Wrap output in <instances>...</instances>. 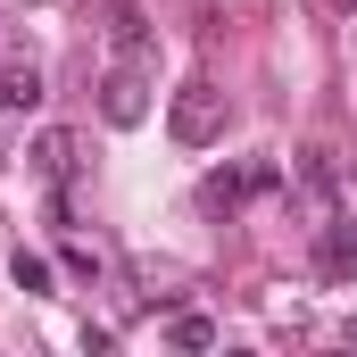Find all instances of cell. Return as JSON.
Masks as SVG:
<instances>
[{
	"label": "cell",
	"instance_id": "cell-8",
	"mask_svg": "<svg viewBox=\"0 0 357 357\" xmlns=\"http://www.w3.org/2000/svg\"><path fill=\"white\" fill-rule=\"evenodd\" d=\"M167 341H175V349H208V341H216V324H208V316H175V324H167Z\"/></svg>",
	"mask_w": 357,
	"mask_h": 357
},
{
	"label": "cell",
	"instance_id": "cell-3",
	"mask_svg": "<svg viewBox=\"0 0 357 357\" xmlns=\"http://www.w3.org/2000/svg\"><path fill=\"white\" fill-rule=\"evenodd\" d=\"M100 116H108V125H142V116H150V100H142V67H133V59L100 84Z\"/></svg>",
	"mask_w": 357,
	"mask_h": 357
},
{
	"label": "cell",
	"instance_id": "cell-9",
	"mask_svg": "<svg viewBox=\"0 0 357 357\" xmlns=\"http://www.w3.org/2000/svg\"><path fill=\"white\" fill-rule=\"evenodd\" d=\"M8 274H17V291H50V258H33V250H17Z\"/></svg>",
	"mask_w": 357,
	"mask_h": 357
},
{
	"label": "cell",
	"instance_id": "cell-4",
	"mask_svg": "<svg viewBox=\"0 0 357 357\" xmlns=\"http://www.w3.org/2000/svg\"><path fill=\"white\" fill-rule=\"evenodd\" d=\"M316 274L324 282H349L357 274V225H324L316 233Z\"/></svg>",
	"mask_w": 357,
	"mask_h": 357
},
{
	"label": "cell",
	"instance_id": "cell-7",
	"mask_svg": "<svg viewBox=\"0 0 357 357\" xmlns=\"http://www.w3.org/2000/svg\"><path fill=\"white\" fill-rule=\"evenodd\" d=\"M33 100H42L33 59H8V67H0V108H33Z\"/></svg>",
	"mask_w": 357,
	"mask_h": 357
},
{
	"label": "cell",
	"instance_id": "cell-2",
	"mask_svg": "<svg viewBox=\"0 0 357 357\" xmlns=\"http://www.w3.org/2000/svg\"><path fill=\"white\" fill-rule=\"evenodd\" d=\"M274 158H250V167H241V175H208L199 183V208H216V216H233V208H241V199H250V191H274Z\"/></svg>",
	"mask_w": 357,
	"mask_h": 357
},
{
	"label": "cell",
	"instance_id": "cell-1",
	"mask_svg": "<svg viewBox=\"0 0 357 357\" xmlns=\"http://www.w3.org/2000/svg\"><path fill=\"white\" fill-rule=\"evenodd\" d=\"M225 125H233V108H225V91H216V84H183L175 100H167V133H175L183 150H216Z\"/></svg>",
	"mask_w": 357,
	"mask_h": 357
},
{
	"label": "cell",
	"instance_id": "cell-10",
	"mask_svg": "<svg viewBox=\"0 0 357 357\" xmlns=\"http://www.w3.org/2000/svg\"><path fill=\"white\" fill-rule=\"evenodd\" d=\"M333 8H357V0H333Z\"/></svg>",
	"mask_w": 357,
	"mask_h": 357
},
{
	"label": "cell",
	"instance_id": "cell-6",
	"mask_svg": "<svg viewBox=\"0 0 357 357\" xmlns=\"http://www.w3.org/2000/svg\"><path fill=\"white\" fill-rule=\"evenodd\" d=\"M108 42H116L125 59H142V50H150V25H142V8H133V0H116V8H108Z\"/></svg>",
	"mask_w": 357,
	"mask_h": 357
},
{
	"label": "cell",
	"instance_id": "cell-5",
	"mask_svg": "<svg viewBox=\"0 0 357 357\" xmlns=\"http://www.w3.org/2000/svg\"><path fill=\"white\" fill-rule=\"evenodd\" d=\"M33 175H42V183H59V191L75 183V133H67V125H50V133L33 142Z\"/></svg>",
	"mask_w": 357,
	"mask_h": 357
}]
</instances>
